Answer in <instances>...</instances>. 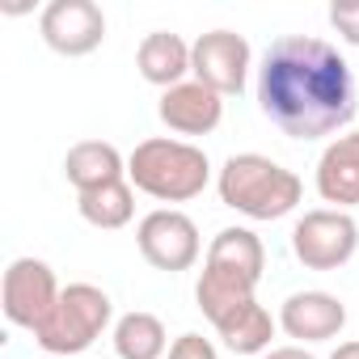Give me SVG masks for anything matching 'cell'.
Segmentation results:
<instances>
[{
    "label": "cell",
    "mask_w": 359,
    "mask_h": 359,
    "mask_svg": "<svg viewBox=\"0 0 359 359\" xmlns=\"http://www.w3.org/2000/svg\"><path fill=\"white\" fill-rule=\"evenodd\" d=\"M258 106L283 135L325 140L342 131L359 110L351 64L325 39L287 34L262 55Z\"/></svg>",
    "instance_id": "1"
},
{
    "label": "cell",
    "mask_w": 359,
    "mask_h": 359,
    "mask_svg": "<svg viewBox=\"0 0 359 359\" xmlns=\"http://www.w3.org/2000/svg\"><path fill=\"white\" fill-rule=\"evenodd\" d=\"M317 195L338 212L359 203V131H346L325 144L317 161Z\"/></svg>",
    "instance_id": "12"
},
{
    "label": "cell",
    "mask_w": 359,
    "mask_h": 359,
    "mask_svg": "<svg viewBox=\"0 0 359 359\" xmlns=\"http://www.w3.org/2000/svg\"><path fill=\"white\" fill-rule=\"evenodd\" d=\"M127 182L156 203H191L212 182V161L199 144L152 135L127 156Z\"/></svg>",
    "instance_id": "2"
},
{
    "label": "cell",
    "mask_w": 359,
    "mask_h": 359,
    "mask_svg": "<svg viewBox=\"0 0 359 359\" xmlns=\"http://www.w3.org/2000/svg\"><path fill=\"white\" fill-rule=\"evenodd\" d=\"M330 359H359V342H338Z\"/></svg>",
    "instance_id": "22"
},
{
    "label": "cell",
    "mask_w": 359,
    "mask_h": 359,
    "mask_svg": "<svg viewBox=\"0 0 359 359\" xmlns=\"http://www.w3.org/2000/svg\"><path fill=\"white\" fill-rule=\"evenodd\" d=\"M135 245L144 254L148 266L165 271V275H177V271H191L199 262V224L187 216V212H177V208H156L140 220L135 229Z\"/></svg>",
    "instance_id": "6"
},
{
    "label": "cell",
    "mask_w": 359,
    "mask_h": 359,
    "mask_svg": "<svg viewBox=\"0 0 359 359\" xmlns=\"http://www.w3.org/2000/svg\"><path fill=\"white\" fill-rule=\"evenodd\" d=\"M169 359H220V355H216V346L203 334H182L169 346Z\"/></svg>",
    "instance_id": "20"
},
{
    "label": "cell",
    "mask_w": 359,
    "mask_h": 359,
    "mask_svg": "<svg viewBox=\"0 0 359 359\" xmlns=\"http://www.w3.org/2000/svg\"><path fill=\"white\" fill-rule=\"evenodd\" d=\"M355 250H359V224L351 212L317 208L304 212L292 229V254L309 271H338L355 258Z\"/></svg>",
    "instance_id": "5"
},
{
    "label": "cell",
    "mask_w": 359,
    "mask_h": 359,
    "mask_svg": "<svg viewBox=\"0 0 359 359\" xmlns=\"http://www.w3.org/2000/svg\"><path fill=\"white\" fill-rule=\"evenodd\" d=\"M43 359H55V355H43Z\"/></svg>",
    "instance_id": "23"
},
{
    "label": "cell",
    "mask_w": 359,
    "mask_h": 359,
    "mask_svg": "<svg viewBox=\"0 0 359 359\" xmlns=\"http://www.w3.org/2000/svg\"><path fill=\"white\" fill-rule=\"evenodd\" d=\"M250 43L237 34V30H208L191 43V72L199 85L216 89L220 97H233L245 89V76H250Z\"/></svg>",
    "instance_id": "8"
},
{
    "label": "cell",
    "mask_w": 359,
    "mask_h": 359,
    "mask_svg": "<svg viewBox=\"0 0 359 359\" xmlns=\"http://www.w3.org/2000/svg\"><path fill=\"white\" fill-rule=\"evenodd\" d=\"M76 212L85 224L114 233V229L131 224V216H135V187L123 177V182H110L102 191H85V195H76Z\"/></svg>",
    "instance_id": "16"
},
{
    "label": "cell",
    "mask_w": 359,
    "mask_h": 359,
    "mask_svg": "<svg viewBox=\"0 0 359 359\" xmlns=\"http://www.w3.org/2000/svg\"><path fill=\"white\" fill-rule=\"evenodd\" d=\"M60 292L64 287L55 283V271L43 258H13L5 271V283H0V309L13 325L34 334L60 304Z\"/></svg>",
    "instance_id": "7"
},
{
    "label": "cell",
    "mask_w": 359,
    "mask_h": 359,
    "mask_svg": "<svg viewBox=\"0 0 359 359\" xmlns=\"http://www.w3.org/2000/svg\"><path fill=\"white\" fill-rule=\"evenodd\" d=\"M262 359H313L304 346H275V351H266Z\"/></svg>",
    "instance_id": "21"
},
{
    "label": "cell",
    "mask_w": 359,
    "mask_h": 359,
    "mask_svg": "<svg viewBox=\"0 0 359 359\" xmlns=\"http://www.w3.org/2000/svg\"><path fill=\"white\" fill-rule=\"evenodd\" d=\"M110 317H114V304L97 283H68L60 292V304L51 309V317L34 330V342L55 359L85 355L106 334Z\"/></svg>",
    "instance_id": "4"
},
{
    "label": "cell",
    "mask_w": 359,
    "mask_h": 359,
    "mask_svg": "<svg viewBox=\"0 0 359 359\" xmlns=\"http://www.w3.org/2000/svg\"><path fill=\"white\" fill-rule=\"evenodd\" d=\"M208 262L212 266H224V271H237V275H250L262 283V271H266V250L258 241V233L250 229H220L208 245Z\"/></svg>",
    "instance_id": "17"
},
{
    "label": "cell",
    "mask_w": 359,
    "mask_h": 359,
    "mask_svg": "<svg viewBox=\"0 0 359 359\" xmlns=\"http://www.w3.org/2000/svg\"><path fill=\"white\" fill-rule=\"evenodd\" d=\"M39 30L55 55L81 60L106 43V13L93 0H51L39 18Z\"/></svg>",
    "instance_id": "9"
},
{
    "label": "cell",
    "mask_w": 359,
    "mask_h": 359,
    "mask_svg": "<svg viewBox=\"0 0 359 359\" xmlns=\"http://www.w3.org/2000/svg\"><path fill=\"white\" fill-rule=\"evenodd\" d=\"M165 351H169V342H165L161 317L135 309L114 321V355L118 359H161Z\"/></svg>",
    "instance_id": "18"
},
{
    "label": "cell",
    "mask_w": 359,
    "mask_h": 359,
    "mask_svg": "<svg viewBox=\"0 0 359 359\" xmlns=\"http://www.w3.org/2000/svg\"><path fill=\"white\" fill-rule=\"evenodd\" d=\"M161 123L177 135H212L224 118V97L199 81H182L161 93V106H156Z\"/></svg>",
    "instance_id": "10"
},
{
    "label": "cell",
    "mask_w": 359,
    "mask_h": 359,
    "mask_svg": "<svg viewBox=\"0 0 359 359\" xmlns=\"http://www.w3.org/2000/svg\"><path fill=\"white\" fill-rule=\"evenodd\" d=\"M216 330H220V338H224V346L233 355H266L271 338H275V317L258 300H250V304L233 309Z\"/></svg>",
    "instance_id": "15"
},
{
    "label": "cell",
    "mask_w": 359,
    "mask_h": 359,
    "mask_svg": "<svg viewBox=\"0 0 359 359\" xmlns=\"http://www.w3.org/2000/svg\"><path fill=\"white\" fill-rule=\"evenodd\" d=\"M216 191H220L224 208H233L250 220H283L296 212L304 182L262 152H237L224 161V169L216 177Z\"/></svg>",
    "instance_id": "3"
},
{
    "label": "cell",
    "mask_w": 359,
    "mask_h": 359,
    "mask_svg": "<svg viewBox=\"0 0 359 359\" xmlns=\"http://www.w3.org/2000/svg\"><path fill=\"white\" fill-rule=\"evenodd\" d=\"M330 26L351 47H359V0H334V5H330Z\"/></svg>",
    "instance_id": "19"
},
{
    "label": "cell",
    "mask_w": 359,
    "mask_h": 359,
    "mask_svg": "<svg viewBox=\"0 0 359 359\" xmlns=\"http://www.w3.org/2000/svg\"><path fill=\"white\" fill-rule=\"evenodd\" d=\"M279 325L296 342H330L346 325V304L330 292H292L279 309Z\"/></svg>",
    "instance_id": "11"
},
{
    "label": "cell",
    "mask_w": 359,
    "mask_h": 359,
    "mask_svg": "<svg viewBox=\"0 0 359 359\" xmlns=\"http://www.w3.org/2000/svg\"><path fill=\"white\" fill-rule=\"evenodd\" d=\"M135 68L148 85L156 89H173V85H182L187 72H191V47L169 34V30H152L140 39V51H135Z\"/></svg>",
    "instance_id": "14"
},
{
    "label": "cell",
    "mask_w": 359,
    "mask_h": 359,
    "mask_svg": "<svg viewBox=\"0 0 359 359\" xmlns=\"http://www.w3.org/2000/svg\"><path fill=\"white\" fill-rule=\"evenodd\" d=\"M64 177L76 187V195L102 191V187L123 182V177H127V161H123V152H118L114 144H106V140H81V144H72L68 156H64Z\"/></svg>",
    "instance_id": "13"
}]
</instances>
